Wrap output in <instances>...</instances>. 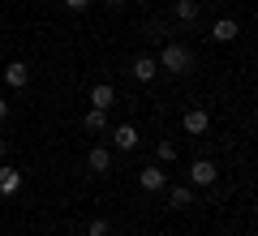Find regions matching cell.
<instances>
[{"label": "cell", "instance_id": "1", "mask_svg": "<svg viewBox=\"0 0 258 236\" xmlns=\"http://www.w3.org/2000/svg\"><path fill=\"white\" fill-rule=\"evenodd\" d=\"M155 64H159L164 73H189V69H194V52H189L185 43H168L164 56H159Z\"/></svg>", "mask_w": 258, "mask_h": 236}, {"label": "cell", "instance_id": "2", "mask_svg": "<svg viewBox=\"0 0 258 236\" xmlns=\"http://www.w3.org/2000/svg\"><path fill=\"white\" fill-rule=\"evenodd\" d=\"M215 176H220V168H215L211 159H194V164H189V185H194V189L215 185Z\"/></svg>", "mask_w": 258, "mask_h": 236}, {"label": "cell", "instance_id": "3", "mask_svg": "<svg viewBox=\"0 0 258 236\" xmlns=\"http://www.w3.org/2000/svg\"><path fill=\"white\" fill-rule=\"evenodd\" d=\"M181 125H185V133H189V137H203L207 129H211V116H207L203 108H189V112L181 116Z\"/></svg>", "mask_w": 258, "mask_h": 236}, {"label": "cell", "instance_id": "4", "mask_svg": "<svg viewBox=\"0 0 258 236\" xmlns=\"http://www.w3.org/2000/svg\"><path fill=\"white\" fill-rule=\"evenodd\" d=\"M164 181H168V172L159 164H151V168H142V172H138V185L147 193H159V189H164Z\"/></svg>", "mask_w": 258, "mask_h": 236}, {"label": "cell", "instance_id": "5", "mask_svg": "<svg viewBox=\"0 0 258 236\" xmlns=\"http://www.w3.org/2000/svg\"><path fill=\"white\" fill-rule=\"evenodd\" d=\"M112 133V146L116 150H138V129L134 125H116V129H108Z\"/></svg>", "mask_w": 258, "mask_h": 236}, {"label": "cell", "instance_id": "6", "mask_svg": "<svg viewBox=\"0 0 258 236\" xmlns=\"http://www.w3.org/2000/svg\"><path fill=\"white\" fill-rule=\"evenodd\" d=\"M5 82H9L13 91H26V82H30V69H26L22 60H9V64H5Z\"/></svg>", "mask_w": 258, "mask_h": 236}, {"label": "cell", "instance_id": "7", "mask_svg": "<svg viewBox=\"0 0 258 236\" xmlns=\"http://www.w3.org/2000/svg\"><path fill=\"white\" fill-rule=\"evenodd\" d=\"M129 73L138 77V82H155V73H159V64H155V56H138V60L129 64Z\"/></svg>", "mask_w": 258, "mask_h": 236}, {"label": "cell", "instance_id": "8", "mask_svg": "<svg viewBox=\"0 0 258 236\" xmlns=\"http://www.w3.org/2000/svg\"><path fill=\"white\" fill-rule=\"evenodd\" d=\"M86 164H91V172H95V176H103V172L112 168V150H108V146H91Z\"/></svg>", "mask_w": 258, "mask_h": 236}, {"label": "cell", "instance_id": "9", "mask_svg": "<svg viewBox=\"0 0 258 236\" xmlns=\"http://www.w3.org/2000/svg\"><path fill=\"white\" fill-rule=\"evenodd\" d=\"M237 35H241V26H237L232 18H220V22L211 26V39H215V43H232Z\"/></svg>", "mask_w": 258, "mask_h": 236}, {"label": "cell", "instance_id": "10", "mask_svg": "<svg viewBox=\"0 0 258 236\" xmlns=\"http://www.w3.org/2000/svg\"><path fill=\"white\" fill-rule=\"evenodd\" d=\"M18 189H22V172H18V168H5V164H0V193H5V198H13Z\"/></svg>", "mask_w": 258, "mask_h": 236}, {"label": "cell", "instance_id": "11", "mask_svg": "<svg viewBox=\"0 0 258 236\" xmlns=\"http://www.w3.org/2000/svg\"><path fill=\"white\" fill-rule=\"evenodd\" d=\"M82 125L91 129V133H108V112H103V108H91V112L82 116Z\"/></svg>", "mask_w": 258, "mask_h": 236}, {"label": "cell", "instance_id": "12", "mask_svg": "<svg viewBox=\"0 0 258 236\" xmlns=\"http://www.w3.org/2000/svg\"><path fill=\"white\" fill-rule=\"evenodd\" d=\"M91 103H95V108H103V112H108L112 103H116V91H112L108 82H99V86H95V91H91Z\"/></svg>", "mask_w": 258, "mask_h": 236}, {"label": "cell", "instance_id": "13", "mask_svg": "<svg viewBox=\"0 0 258 236\" xmlns=\"http://www.w3.org/2000/svg\"><path fill=\"white\" fill-rule=\"evenodd\" d=\"M168 202H172V210L194 206V185H181V189H172V193H168Z\"/></svg>", "mask_w": 258, "mask_h": 236}, {"label": "cell", "instance_id": "14", "mask_svg": "<svg viewBox=\"0 0 258 236\" xmlns=\"http://www.w3.org/2000/svg\"><path fill=\"white\" fill-rule=\"evenodd\" d=\"M176 18L181 22H198V0H176Z\"/></svg>", "mask_w": 258, "mask_h": 236}, {"label": "cell", "instance_id": "15", "mask_svg": "<svg viewBox=\"0 0 258 236\" xmlns=\"http://www.w3.org/2000/svg\"><path fill=\"white\" fill-rule=\"evenodd\" d=\"M155 159H159L164 168H168V164H176V146H172V142H159V146H155Z\"/></svg>", "mask_w": 258, "mask_h": 236}, {"label": "cell", "instance_id": "16", "mask_svg": "<svg viewBox=\"0 0 258 236\" xmlns=\"http://www.w3.org/2000/svg\"><path fill=\"white\" fill-rule=\"evenodd\" d=\"M86 232H91V236H108L112 223H108V219H91V227H86Z\"/></svg>", "mask_w": 258, "mask_h": 236}, {"label": "cell", "instance_id": "17", "mask_svg": "<svg viewBox=\"0 0 258 236\" xmlns=\"http://www.w3.org/2000/svg\"><path fill=\"white\" fill-rule=\"evenodd\" d=\"M86 5H91V0H64V9H74V13H82Z\"/></svg>", "mask_w": 258, "mask_h": 236}, {"label": "cell", "instance_id": "18", "mask_svg": "<svg viewBox=\"0 0 258 236\" xmlns=\"http://www.w3.org/2000/svg\"><path fill=\"white\" fill-rule=\"evenodd\" d=\"M103 5H108V9H120V5H125V0H103Z\"/></svg>", "mask_w": 258, "mask_h": 236}, {"label": "cell", "instance_id": "19", "mask_svg": "<svg viewBox=\"0 0 258 236\" xmlns=\"http://www.w3.org/2000/svg\"><path fill=\"white\" fill-rule=\"evenodd\" d=\"M5 116H9V103H5V99H0V120H5Z\"/></svg>", "mask_w": 258, "mask_h": 236}, {"label": "cell", "instance_id": "20", "mask_svg": "<svg viewBox=\"0 0 258 236\" xmlns=\"http://www.w3.org/2000/svg\"><path fill=\"white\" fill-rule=\"evenodd\" d=\"M0 159H5V137H0Z\"/></svg>", "mask_w": 258, "mask_h": 236}, {"label": "cell", "instance_id": "21", "mask_svg": "<svg viewBox=\"0 0 258 236\" xmlns=\"http://www.w3.org/2000/svg\"><path fill=\"white\" fill-rule=\"evenodd\" d=\"M0 22H5V13H0Z\"/></svg>", "mask_w": 258, "mask_h": 236}]
</instances>
